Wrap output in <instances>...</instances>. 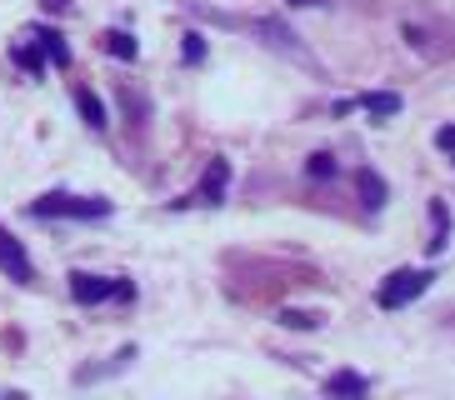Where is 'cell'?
Returning a JSON list of instances; mask_svg holds the SVG:
<instances>
[{"label":"cell","mask_w":455,"mask_h":400,"mask_svg":"<svg viewBox=\"0 0 455 400\" xmlns=\"http://www.w3.org/2000/svg\"><path fill=\"white\" fill-rule=\"evenodd\" d=\"M30 215H70V220H100V215H110V200H95V196H41L36 205H30Z\"/></svg>","instance_id":"obj_1"},{"label":"cell","mask_w":455,"mask_h":400,"mask_svg":"<svg viewBox=\"0 0 455 400\" xmlns=\"http://www.w3.org/2000/svg\"><path fill=\"white\" fill-rule=\"evenodd\" d=\"M426 285H430V270H395V276L380 280L375 300H380V310H401L415 295H426Z\"/></svg>","instance_id":"obj_2"},{"label":"cell","mask_w":455,"mask_h":400,"mask_svg":"<svg viewBox=\"0 0 455 400\" xmlns=\"http://www.w3.org/2000/svg\"><path fill=\"white\" fill-rule=\"evenodd\" d=\"M70 295L81 306H100V300H131V280H110V276H85L76 270L70 276Z\"/></svg>","instance_id":"obj_3"},{"label":"cell","mask_w":455,"mask_h":400,"mask_svg":"<svg viewBox=\"0 0 455 400\" xmlns=\"http://www.w3.org/2000/svg\"><path fill=\"white\" fill-rule=\"evenodd\" d=\"M0 270H5L11 280H36V266H30V255L20 251V240H15L5 226H0Z\"/></svg>","instance_id":"obj_4"},{"label":"cell","mask_w":455,"mask_h":400,"mask_svg":"<svg viewBox=\"0 0 455 400\" xmlns=\"http://www.w3.org/2000/svg\"><path fill=\"white\" fill-rule=\"evenodd\" d=\"M226 186H230V165H226V160H211L205 175H201V190H196L190 200H201V205H220V200H226Z\"/></svg>","instance_id":"obj_5"},{"label":"cell","mask_w":455,"mask_h":400,"mask_svg":"<svg viewBox=\"0 0 455 400\" xmlns=\"http://www.w3.org/2000/svg\"><path fill=\"white\" fill-rule=\"evenodd\" d=\"M76 110H81V120L91 125V131H106L110 125V110H106V100L95 91H76Z\"/></svg>","instance_id":"obj_6"},{"label":"cell","mask_w":455,"mask_h":400,"mask_svg":"<svg viewBox=\"0 0 455 400\" xmlns=\"http://www.w3.org/2000/svg\"><path fill=\"white\" fill-rule=\"evenodd\" d=\"M361 110H365V116H375V120L401 116V95H395V91H371V95H361Z\"/></svg>","instance_id":"obj_7"},{"label":"cell","mask_w":455,"mask_h":400,"mask_svg":"<svg viewBox=\"0 0 455 400\" xmlns=\"http://www.w3.org/2000/svg\"><path fill=\"white\" fill-rule=\"evenodd\" d=\"M445 240H451V215H445V205L441 200H435V205H430V255H441L445 251Z\"/></svg>","instance_id":"obj_8"},{"label":"cell","mask_w":455,"mask_h":400,"mask_svg":"<svg viewBox=\"0 0 455 400\" xmlns=\"http://www.w3.org/2000/svg\"><path fill=\"white\" fill-rule=\"evenodd\" d=\"M365 390H371V380L365 375H350V371H335L325 380V396H365Z\"/></svg>","instance_id":"obj_9"},{"label":"cell","mask_w":455,"mask_h":400,"mask_svg":"<svg viewBox=\"0 0 455 400\" xmlns=\"http://www.w3.org/2000/svg\"><path fill=\"white\" fill-rule=\"evenodd\" d=\"M355 186H361L365 211H380V205H386V180H380L375 171H361V175H355Z\"/></svg>","instance_id":"obj_10"},{"label":"cell","mask_w":455,"mask_h":400,"mask_svg":"<svg viewBox=\"0 0 455 400\" xmlns=\"http://www.w3.org/2000/svg\"><path fill=\"white\" fill-rule=\"evenodd\" d=\"M100 45H106L116 60H135V55H140V45H135L131 30H106V36H100Z\"/></svg>","instance_id":"obj_11"},{"label":"cell","mask_w":455,"mask_h":400,"mask_svg":"<svg viewBox=\"0 0 455 400\" xmlns=\"http://www.w3.org/2000/svg\"><path fill=\"white\" fill-rule=\"evenodd\" d=\"M30 40H41V51L51 55L55 66H66V60H70V45H66V40H60V36H55V30H36V36H30Z\"/></svg>","instance_id":"obj_12"},{"label":"cell","mask_w":455,"mask_h":400,"mask_svg":"<svg viewBox=\"0 0 455 400\" xmlns=\"http://www.w3.org/2000/svg\"><path fill=\"white\" fill-rule=\"evenodd\" d=\"M15 60H20L30 76H41V66H45V60H41V45H30V40H20V45H15Z\"/></svg>","instance_id":"obj_13"},{"label":"cell","mask_w":455,"mask_h":400,"mask_svg":"<svg viewBox=\"0 0 455 400\" xmlns=\"http://www.w3.org/2000/svg\"><path fill=\"white\" fill-rule=\"evenodd\" d=\"M281 325H291V331H315L321 320L310 316V310H281Z\"/></svg>","instance_id":"obj_14"},{"label":"cell","mask_w":455,"mask_h":400,"mask_svg":"<svg viewBox=\"0 0 455 400\" xmlns=\"http://www.w3.org/2000/svg\"><path fill=\"white\" fill-rule=\"evenodd\" d=\"M186 60H190V66H201V60H205V36H196V30L186 36Z\"/></svg>","instance_id":"obj_15"},{"label":"cell","mask_w":455,"mask_h":400,"mask_svg":"<svg viewBox=\"0 0 455 400\" xmlns=\"http://www.w3.org/2000/svg\"><path fill=\"white\" fill-rule=\"evenodd\" d=\"M310 175H315V180H325V175H335V160L325 156V150H321V156H310Z\"/></svg>","instance_id":"obj_16"},{"label":"cell","mask_w":455,"mask_h":400,"mask_svg":"<svg viewBox=\"0 0 455 400\" xmlns=\"http://www.w3.org/2000/svg\"><path fill=\"white\" fill-rule=\"evenodd\" d=\"M435 146H441L445 156L455 160V125H441V131H435Z\"/></svg>","instance_id":"obj_17"},{"label":"cell","mask_w":455,"mask_h":400,"mask_svg":"<svg viewBox=\"0 0 455 400\" xmlns=\"http://www.w3.org/2000/svg\"><path fill=\"white\" fill-rule=\"evenodd\" d=\"M41 5H45L51 15H55V11H70V0H41Z\"/></svg>","instance_id":"obj_18"},{"label":"cell","mask_w":455,"mask_h":400,"mask_svg":"<svg viewBox=\"0 0 455 400\" xmlns=\"http://www.w3.org/2000/svg\"><path fill=\"white\" fill-rule=\"evenodd\" d=\"M291 5H325V0H291Z\"/></svg>","instance_id":"obj_19"}]
</instances>
